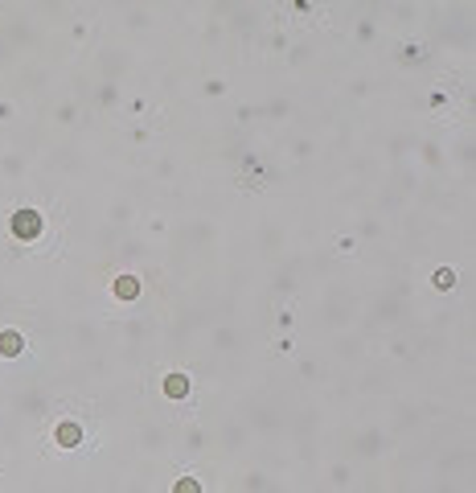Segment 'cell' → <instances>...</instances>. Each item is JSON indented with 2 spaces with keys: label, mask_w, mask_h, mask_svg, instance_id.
Wrapping results in <instances>:
<instances>
[{
  "label": "cell",
  "mask_w": 476,
  "mask_h": 493,
  "mask_svg": "<svg viewBox=\"0 0 476 493\" xmlns=\"http://www.w3.org/2000/svg\"><path fill=\"white\" fill-rule=\"evenodd\" d=\"M12 235H16L21 243H33V239L41 235V214H37V210H16V214H12Z\"/></svg>",
  "instance_id": "1"
},
{
  "label": "cell",
  "mask_w": 476,
  "mask_h": 493,
  "mask_svg": "<svg viewBox=\"0 0 476 493\" xmlns=\"http://www.w3.org/2000/svg\"><path fill=\"white\" fill-rule=\"evenodd\" d=\"M115 296H119V300H136V296H140V280H136V276H119V280H115Z\"/></svg>",
  "instance_id": "2"
},
{
  "label": "cell",
  "mask_w": 476,
  "mask_h": 493,
  "mask_svg": "<svg viewBox=\"0 0 476 493\" xmlns=\"http://www.w3.org/2000/svg\"><path fill=\"white\" fill-rule=\"evenodd\" d=\"M164 395H168V399H185V395H189V378H185V374H168V378H164Z\"/></svg>",
  "instance_id": "3"
},
{
  "label": "cell",
  "mask_w": 476,
  "mask_h": 493,
  "mask_svg": "<svg viewBox=\"0 0 476 493\" xmlns=\"http://www.w3.org/2000/svg\"><path fill=\"white\" fill-rule=\"evenodd\" d=\"M53 436H58V444H62V448H74V444L82 440V428H78V424H58V432H53Z\"/></svg>",
  "instance_id": "4"
},
{
  "label": "cell",
  "mask_w": 476,
  "mask_h": 493,
  "mask_svg": "<svg viewBox=\"0 0 476 493\" xmlns=\"http://www.w3.org/2000/svg\"><path fill=\"white\" fill-rule=\"evenodd\" d=\"M21 346H25V341H21V333H16V329H4V333H0V354H4V358H16V354H21Z\"/></svg>",
  "instance_id": "5"
},
{
  "label": "cell",
  "mask_w": 476,
  "mask_h": 493,
  "mask_svg": "<svg viewBox=\"0 0 476 493\" xmlns=\"http://www.w3.org/2000/svg\"><path fill=\"white\" fill-rule=\"evenodd\" d=\"M452 284H456V272H452V267H440V272H436V288H452Z\"/></svg>",
  "instance_id": "6"
},
{
  "label": "cell",
  "mask_w": 476,
  "mask_h": 493,
  "mask_svg": "<svg viewBox=\"0 0 476 493\" xmlns=\"http://www.w3.org/2000/svg\"><path fill=\"white\" fill-rule=\"evenodd\" d=\"M173 493H201V485H197L193 477H181V481L173 485Z\"/></svg>",
  "instance_id": "7"
}]
</instances>
